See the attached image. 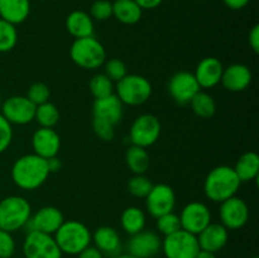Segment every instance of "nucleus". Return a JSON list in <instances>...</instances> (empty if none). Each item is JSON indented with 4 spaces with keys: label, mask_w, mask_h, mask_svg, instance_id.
Returning a JSON list of instances; mask_svg holds the SVG:
<instances>
[{
    "label": "nucleus",
    "mask_w": 259,
    "mask_h": 258,
    "mask_svg": "<svg viewBox=\"0 0 259 258\" xmlns=\"http://www.w3.org/2000/svg\"><path fill=\"white\" fill-rule=\"evenodd\" d=\"M12 180L19 189L33 191L42 186L50 176L47 159L34 153L24 154L13 163Z\"/></svg>",
    "instance_id": "nucleus-1"
},
{
    "label": "nucleus",
    "mask_w": 259,
    "mask_h": 258,
    "mask_svg": "<svg viewBox=\"0 0 259 258\" xmlns=\"http://www.w3.org/2000/svg\"><path fill=\"white\" fill-rule=\"evenodd\" d=\"M242 181L230 166H217L207 174L204 181L205 196L212 202H223L237 195Z\"/></svg>",
    "instance_id": "nucleus-2"
},
{
    "label": "nucleus",
    "mask_w": 259,
    "mask_h": 258,
    "mask_svg": "<svg viewBox=\"0 0 259 258\" xmlns=\"http://www.w3.org/2000/svg\"><path fill=\"white\" fill-rule=\"evenodd\" d=\"M53 237L62 254L77 255L91 244L90 230L78 220H65Z\"/></svg>",
    "instance_id": "nucleus-3"
},
{
    "label": "nucleus",
    "mask_w": 259,
    "mask_h": 258,
    "mask_svg": "<svg viewBox=\"0 0 259 258\" xmlns=\"http://www.w3.org/2000/svg\"><path fill=\"white\" fill-rule=\"evenodd\" d=\"M32 217V206L25 197L12 195L0 201V229L14 233L23 229Z\"/></svg>",
    "instance_id": "nucleus-4"
},
{
    "label": "nucleus",
    "mask_w": 259,
    "mask_h": 258,
    "mask_svg": "<svg viewBox=\"0 0 259 258\" xmlns=\"http://www.w3.org/2000/svg\"><path fill=\"white\" fill-rule=\"evenodd\" d=\"M70 57L78 67L96 70L106 61V51L98 38L90 35L73 40L70 48Z\"/></svg>",
    "instance_id": "nucleus-5"
},
{
    "label": "nucleus",
    "mask_w": 259,
    "mask_h": 258,
    "mask_svg": "<svg viewBox=\"0 0 259 258\" xmlns=\"http://www.w3.org/2000/svg\"><path fill=\"white\" fill-rule=\"evenodd\" d=\"M115 95L123 105L139 106L151 99L153 89L148 78L136 73H128L115 83Z\"/></svg>",
    "instance_id": "nucleus-6"
},
{
    "label": "nucleus",
    "mask_w": 259,
    "mask_h": 258,
    "mask_svg": "<svg viewBox=\"0 0 259 258\" xmlns=\"http://www.w3.org/2000/svg\"><path fill=\"white\" fill-rule=\"evenodd\" d=\"M161 121L153 114H141L132 123L129 129V139L133 146L148 148L153 146L161 136Z\"/></svg>",
    "instance_id": "nucleus-7"
},
{
    "label": "nucleus",
    "mask_w": 259,
    "mask_h": 258,
    "mask_svg": "<svg viewBox=\"0 0 259 258\" xmlns=\"http://www.w3.org/2000/svg\"><path fill=\"white\" fill-rule=\"evenodd\" d=\"M161 250L166 258H195L199 253L200 245L196 235L180 229L164 237Z\"/></svg>",
    "instance_id": "nucleus-8"
},
{
    "label": "nucleus",
    "mask_w": 259,
    "mask_h": 258,
    "mask_svg": "<svg viewBox=\"0 0 259 258\" xmlns=\"http://www.w3.org/2000/svg\"><path fill=\"white\" fill-rule=\"evenodd\" d=\"M23 254L25 258H62V252L55 237L37 230L28 232L25 235Z\"/></svg>",
    "instance_id": "nucleus-9"
},
{
    "label": "nucleus",
    "mask_w": 259,
    "mask_h": 258,
    "mask_svg": "<svg viewBox=\"0 0 259 258\" xmlns=\"http://www.w3.org/2000/svg\"><path fill=\"white\" fill-rule=\"evenodd\" d=\"M35 108L37 106L27 96L14 95L3 101L0 113L12 125H25L34 120Z\"/></svg>",
    "instance_id": "nucleus-10"
},
{
    "label": "nucleus",
    "mask_w": 259,
    "mask_h": 258,
    "mask_svg": "<svg viewBox=\"0 0 259 258\" xmlns=\"http://www.w3.org/2000/svg\"><path fill=\"white\" fill-rule=\"evenodd\" d=\"M219 217L228 230H237L244 227L249 220V207L247 202L237 195L220 202Z\"/></svg>",
    "instance_id": "nucleus-11"
},
{
    "label": "nucleus",
    "mask_w": 259,
    "mask_h": 258,
    "mask_svg": "<svg viewBox=\"0 0 259 258\" xmlns=\"http://www.w3.org/2000/svg\"><path fill=\"white\" fill-rule=\"evenodd\" d=\"M180 222L181 229L197 235L211 223V211L204 202L191 201L181 210Z\"/></svg>",
    "instance_id": "nucleus-12"
},
{
    "label": "nucleus",
    "mask_w": 259,
    "mask_h": 258,
    "mask_svg": "<svg viewBox=\"0 0 259 258\" xmlns=\"http://www.w3.org/2000/svg\"><path fill=\"white\" fill-rule=\"evenodd\" d=\"M176 205V194L174 189L167 184L153 185L146 196L147 211L151 217L158 218L167 212L174 211Z\"/></svg>",
    "instance_id": "nucleus-13"
},
{
    "label": "nucleus",
    "mask_w": 259,
    "mask_h": 258,
    "mask_svg": "<svg viewBox=\"0 0 259 258\" xmlns=\"http://www.w3.org/2000/svg\"><path fill=\"white\" fill-rule=\"evenodd\" d=\"M167 88L171 98L180 105L190 104L191 99L201 90L194 73L189 71H180L175 73L169 78Z\"/></svg>",
    "instance_id": "nucleus-14"
},
{
    "label": "nucleus",
    "mask_w": 259,
    "mask_h": 258,
    "mask_svg": "<svg viewBox=\"0 0 259 258\" xmlns=\"http://www.w3.org/2000/svg\"><path fill=\"white\" fill-rule=\"evenodd\" d=\"M63 222H65V218L58 207L43 206L38 209L34 214H32L29 222L24 228H28V232L37 230V232L53 235Z\"/></svg>",
    "instance_id": "nucleus-15"
},
{
    "label": "nucleus",
    "mask_w": 259,
    "mask_h": 258,
    "mask_svg": "<svg viewBox=\"0 0 259 258\" xmlns=\"http://www.w3.org/2000/svg\"><path fill=\"white\" fill-rule=\"evenodd\" d=\"M162 249V239L153 230H142L131 235L128 254L136 258H152Z\"/></svg>",
    "instance_id": "nucleus-16"
},
{
    "label": "nucleus",
    "mask_w": 259,
    "mask_h": 258,
    "mask_svg": "<svg viewBox=\"0 0 259 258\" xmlns=\"http://www.w3.org/2000/svg\"><path fill=\"white\" fill-rule=\"evenodd\" d=\"M33 153L48 159L57 156L61 148V137L53 128H39L32 136Z\"/></svg>",
    "instance_id": "nucleus-17"
},
{
    "label": "nucleus",
    "mask_w": 259,
    "mask_h": 258,
    "mask_svg": "<svg viewBox=\"0 0 259 258\" xmlns=\"http://www.w3.org/2000/svg\"><path fill=\"white\" fill-rule=\"evenodd\" d=\"M253 73L247 65L243 63H233L224 67L222 76V83L228 91L232 93H242L252 83Z\"/></svg>",
    "instance_id": "nucleus-18"
},
{
    "label": "nucleus",
    "mask_w": 259,
    "mask_h": 258,
    "mask_svg": "<svg viewBox=\"0 0 259 258\" xmlns=\"http://www.w3.org/2000/svg\"><path fill=\"white\" fill-rule=\"evenodd\" d=\"M224 66L217 57H205L197 63L194 76L200 89H212L222 81Z\"/></svg>",
    "instance_id": "nucleus-19"
},
{
    "label": "nucleus",
    "mask_w": 259,
    "mask_h": 258,
    "mask_svg": "<svg viewBox=\"0 0 259 258\" xmlns=\"http://www.w3.org/2000/svg\"><path fill=\"white\" fill-rule=\"evenodd\" d=\"M124 105L115 94L103 99H95L93 104V118L101 119L116 125L121 121Z\"/></svg>",
    "instance_id": "nucleus-20"
},
{
    "label": "nucleus",
    "mask_w": 259,
    "mask_h": 258,
    "mask_svg": "<svg viewBox=\"0 0 259 258\" xmlns=\"http://www.w3.org/2000/svg\"><path fill=\"white\" fill-rule=\"evenodd\" d=\"M196 237L200 249L217 253L227 245L228 239H229V232H228V229L223 224L210 223Z\"/></svg>",
    "instance_id": "nucleus-21"
},
{
    "label": "nucleus",
    "mask_w": 259,
    "mask_h": 258,
    "mask_svg": "<svg viewBox=\"0 0 259 258\" xmlns=\"http://www.w3.org/2000/svg\"><path fill=\"white\" fill-rule=\"evenodd\" d=\"M91 242H94L95 247L103 254L109 255V257L120 254L121 239L114 228L108 227V225L98 228L95 233L91 234Z\"/></svg>",
    "instance_id": "nucleus-22"
},
{
    "label": "nucleus",
    "mask_w": 259,
    "mask_h": 258,
    "mask_svg": "<svg viewBox=\"0 0 259 258\" xmlns=\"http://www.w3.org/2000/svg\"><path fill=\"white\" fill-rule=\"evenodd\" d=\"M94 19L83 10H73L66 18V29L75 39L94 35Z\"/></svg>",
    "instance_id": "nucleus-23"
},
{
    "label": "nucleus",
    "mask_w": 259,
    "mask_h": 258,
    "mask_svg": "<svg viewBox=\"0 0 259 258\" xmlns=\"http://www.w3.org/2000/svg\"><path fill=\"white\" fill-rule=\"evenodd\" d=\"M29 14V0H0V18L12 24H22Z\"/></svg>",
    "instance_id": "nucleus-24"
},
{
    "label": "nucleus",
    "mask_w": 259,
    "mask_h": 258,
    "mask_svg": "<svg viewBox=\"0 0 259 258\" xmlns=\"http://www.w3.org/2000/svg\"><path fill=\"white\" fill-rule=\"evenodd\" d=\"M143 10L134 0H114L113 17L126 25L137 24L142 19Z\"/></svg>",
    "instance_id": "nucleus-25"
},
{
    "label": "nucleus",
    "mask_w": 259,
    "mask_h": 258,
    "mask_svg": "<svg viewBox=\"0 0 259 258\" xmlns=\"http://www.w3.org/2000/svg\"><path fill=\"white\" fill-rule=\"evenodd\" d=\"M242 182L253 181L259 175V156L257 152H245L238 158L237 163L233 167Z\"/></svg>",
    "instance_id": "nucleus-26"
},
{
    "label": "nucleus",
    "mask_w": 259,
    "mask_h": 258,
    "mask_svg": "<svg viewBox=\"0 0 259 258\" xmlns=\"http://www.w3.org/2000/svg\"><path fill=\"white\" fill-rule=\"evenodd\" d=\"M146 212L138 206H128L120 217V225L129 235L137 234L146 228Z\"/></svg>",
    "instance_id": "nucleus-27"
},
{
    "label": "nucleus",
    "mask_w": 259,
    "mask_h": 258,
    "mask_svg": "<svg viewBox=\"0 0 259 258\" xmlns=\"http://www.w3.org/2000/svg\"><path fill=\"white\" fill-rule=\"evenodd\" d=\"M125 162L134 175H144L148 169L151 159L146 148L132 144L125 152Z\"/></svg>",
    "instance_id": "nucleus-28"
},
{
    "label": "nucleus",
    "mask_w": 259,
    "mask_h": 258,
    "mask_svg": "<svg viewBox=\"0 0 259 258\" xmlns=\"http://www.w3.org/2000/svg\"><path fill=\"white\" fill-rule=\"evenodd\" d=\"M192 111L201 119H210L217 113V103L209 93L200 90L190 101Z\"/></svg>",
    "instance_id": "nucleus-29"
},
{
    "label": "nucleus",
    "mask_w": 259,
    "mask_h": 258,
    "mask_svg": "<svg viewBox=\"0 0 259 258\" xmlns=\"http://www.w3.org/2000/svg\"><path fill=\"white\" fill-rule=\"evenodd\" d=\"M34 120H37V123L42 128H55L60 121V111L55 104L47 101V103L37 105Z\"/></svg>",
    "instance_id": "nucleus-30"
},
{
    "label": "nucleus",
    "mask_w": 259,
    "mask_h": 258,
    "mask_svg": "<svg viewBox=\"0 0 259 258\" xmlns=\"http://www.w3.org/2000/svg\"><path fill=\"white\" fill-rule=\"evenodd\" d=\"M91 94L95 99H103L109 95H113L115 90V83L105 75V73H96L89 82Z\"/></svg>",
    "instance_id": "nucleus-31"
},
{
    "label": "nucleus",
    "mask_w": 259,
    "mask_h": 258,
    "mask_svg": "<svg viewBox=\"0 0 259 258\" xmlns=\"http://www.w3.org/2000/svg\"><path fill=\"white\" fill-rule=\"evenodd\" d=\"M18 32L14 24L0 18V53L10 52L17 46Z\"/></svg>",
    "instance_id": "nucleus-32"
},
{
    "label": "nucleus",
    "mask_w": 259,
    "mask_h": 258,
    "mask_svg": "<svg viewBox=\"0 0 259 258\" xmlns=\"http://www.w3.org/2000/svg\"><path fill=\"white\" fill-rule=\"evenodd\" d=\"M152 186H153L152 181L144 175H134L128 181L129 194L134 197H139V199H146Z\"/></svg>",
    "instance_id": "nucleus-33"
},
{
    "label": "nucleus",
    "mask_w": 259,
    "mask_h": 258,
    "mask_svg": "<svg viewBox=\"0 0 259 258\" xmlns=\"http://www.w3.org/2000/svg\"><path fill=\"white\" fill-rule=\"evenodd\" d=\"M157 229L161 234H163L164 237L169 234H174L177 230L181 229V222H180V217L177 214H175L174 211L167 212V214L161 215V217L157 218Z\"/></svg>",
    "instance_id": "nucleus-34"
},
{
    "label": "nucleus",
    "mask_w": 259,
    "mask_h": 258,
    "mask_svg": "<svg viewBox=\"0 0 259 258\" xmlns=\"http://www.w3.org/2000/svg\"><path fill=\"white\" fill-rule=\"evenodd\" d=\"M104 73L113 81L114 83L119 82L123 77L128 75L126 65L119 58H110L104 62Z\"/></svg>",
    "instance_id": "nucleus-35"
},
{
    "label": "nucleus",
    "mask_w": 259,
    "mask_h": 258,
    "mask_svg": "<svg viewBox=\"0 0 259 258\" xmlns=\"http://www.w3.org/2000/svg\"><path fill=\"white\" fill-rule=\"evenodd\" d=\"M89 14L94 20H108L113 17V3L110 0H96L91 4Z\"/></svg>",
    "instance_id": "nucleus-36"
},
{
    "label": "nucleus",
    "mask_w": 259,
    "mask_h": 258,
    "mask_svg": "<svg viewBox=\"0 0 259 258\" xmlns=\"http://www.w3.org/2000/svg\"><path fill=\"white\" fill-rule=\"evenodd\" d=\"M51 90L45 82H34L29 86L27 93V98L34 104L35 106L50 101Z\"/></svg>",
    "instance_id": "nucleus-37"
},
{
    "label": "nucleus",
    "mask_w": 259,
    "mask_h": 258,
    "mask_svg": "<svg viewBox=\"0 0 259 258\" xmlns=\"http://www.w3.org/2000/svg\"><path fill=\"white\" fill-rule=\"evenodd\" d=\"M93 129L94 133L101 139V141H111L115 136V125L101 119L93 118Z\"/></svg>",
    "instance_id": "nucleus-38"
},
{
    "label": "nucleus",
    "mask_w": 259,
    "mask_h": 258,
    "mask_svg": "<svg viewBox=\"0 0 259 258\" xmlns=\"http://www.w3.org/2000/svg\"><path fill=\"white\" fill-rule=\"evenodd\" d=\"M13 141V125L0 113V154L4 153Z\"/></svg>",
    "instance_id": "nucleus-39"
},
{
    "label": "nucleus",
    "mask_w": 259,
    "mask_h": 258,
    "mask_svg": "<svg viewBox=\"0 0 259 258\" xmlns=\"http://www.w3.org/2000/svg\"><path fill=\"white\" fill-rule=\"evenodd\" d=\"M15 252V240L12 233L0 229V258H10Z\"/></svg>",
    "instance_id": "nucleus-40"
},
{
    "label": "nucleus",
    "mask_w": 259,
    "mask_h": 258,
    "mask_svg": "<svg viewBox=\"0 0 259 258\" xmlns=\"http://www.w3.org/2000/svg\"><path fill=\"white\" fill-rule=\"evenodd\" d=\"M248 42H249L250 48H252L255 53H258L259 52V24H255L254 27L250 29L249 35H248Z\"/></svg>",
    "instance_id": "nucleus-41"
},
{
    "label": "nucleus",
    "mask_w": 259,
    "mask_h": 258,
    "mask_svg": "<svg viewBox=\"0 0 259 258\" xmlns=\"http://www.w3.org/2000/svg\"><path fill=\"white\" fill-rule=\"evenodd\" d=\"M77 255V258H104L103 253H101L96 247H93V245H89L88 248L81 250Z\"/></svg>",
    "instance_id": "nucleus-42"
},
{
    "label": "nucleus",
    "mask_w": 259,
    "mask_h": 258,
    "mask_svg": "<svg viewBox=\"0 0 259 258\" xmlns=\"http://www.w3.org/2000/svg\"><path fill=\"white\" fill-rule=\"evenodd\" d=\"M134 2L142 8V10H152L158 8L163 0H134Z\"/></svg>",
    "instance_id": "nucleus-43"
},
{
    "label": "nucleus",
    "mask_w": 259,
    "mask_h": 258,
    "mask_svg": "<svg viewBox=\"0 0 259 258\" xmlns=\"http://www.w3.org/2000/svg\"><path fill=\"white\" fill-rule=\"evenodd\" d=\"M224 4L232 10H240L249 4L250 0H223Z\"/></svg>",
    "instance_id": "nucleus-44"
},
{
    "label": "nucleus",
    "mask_w": 259,
    "mask_h": 258,
    "mask_svg": "<svg viewBox=\"0 0 259 258\" xmlns=\"http://www.w3.org/2000/svg\"><path fill=\"white\" fill-rule=\"evenodd\" d=\"M47 166L48 169H50V174H56V172L61 171V168H62V161L57 156L51 157V158L47 159Z\"/></svg>",
    "instance_id": "nucleus-45"
},
{
    "label": "nucleus",
    "mask_w": 259,
    "mask_h": 258,
    "mask_svg": "<svg viewBox=\"0 0 259 258\" xmlns=\"http://www.w3.org/2000/svg\"><path fill=\"white\" fill-rule=\"evenodd\" d=\"M195 258H217V255H215V253L200 249L199 253H197L196 257H195Z\"/></svg>",
    "instance_id": "nucleus-46"
},
{
    "label": "nucleus",
    "mask_w": 259,
    "mask_h": 258,
    "mask_svg": "<svg viewBox=\"0 0 259 258\" xmlns=\"http://www.w3.org/2000/svg\"><path fill=\"white\" fill-rule=\"evenodd\" d=\"M110 258H136V257H133V255H131V254H118V255H114V257H110Z\"/></svg>",
    "instance_id": "nucleus-47"
},
{
    "label": "nucleus",
    "mask_w": 259,
    "mask_h": 258,
    "mask_svg": "<svg viewBox=\"0 0 259 258\" xmlns=\"http://www.w3.org/2000/svg\"><path fill=\"white\" fill-rule=\"evenodd\" d=\"M0 106H2V100H0Z\"/></svg>",
    "instance_id": "nucleus-48"
},
{
    "label": "nucleus",
    "mask_w": 259,
    "mask_h": 258,
    "mask_svg": "<svg viewBox=\"0 0 259 258\" xmlns=\"http://www.w3.org/2000/svg\"><path fill=\"white\" fill-rule=\"evenodd\" d=\"M252 258H258V257H252Z\"/></svg>",
    "instance_id": "nucleus-49"
}]
</instances>
